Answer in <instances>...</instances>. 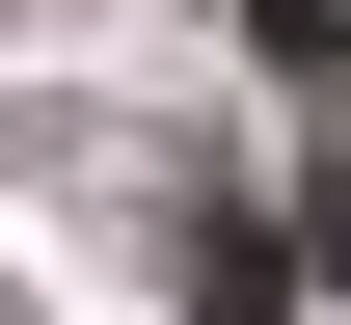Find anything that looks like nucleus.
Here are the masks:
<instances>
[{
    "instance_id": "nucleus-1",
    "label": "nucleus",
    "mask_w": 351,
    "mask_h": 325,
    "mask_svg": "<svg viewBox=\"0 0 351 325\" xmlns=\"http://www.w3.org/2000/svg\"><path fill=\"white\" fill-rule=\"evenodd\" d=\"M324 271H351V163H324Z\"/></svg>"
}]
</instances>
